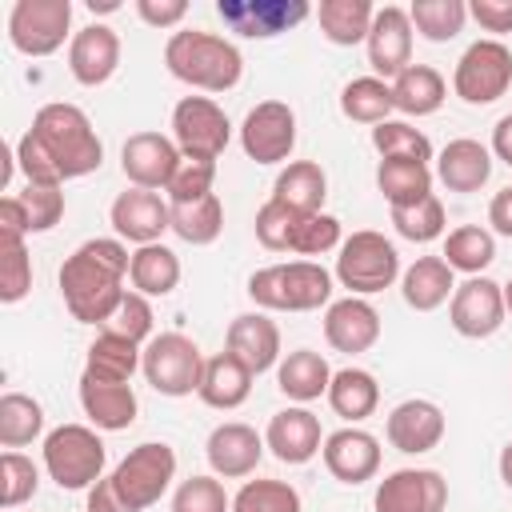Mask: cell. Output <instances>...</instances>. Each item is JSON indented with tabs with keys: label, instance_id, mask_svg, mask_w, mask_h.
Instances as JSON below:
<instances>
[{
	"label": "cell",
	"instance_id": "cell-1",
	"mask_svg": "<svg viewBox=\"0 0 512 512\" xmlns=\"http://www.w3.org/2000/svg\"><path fill=\"white\" fill-rule=\"evenodd\" d=\"M16 164L28 184L60 188L64 180L96 172L104 164V144L76 104L52 100L32 116V128L20 136Z\"/></svg>",
	"mask_w": 512,
	"mask_h": 512
},
{
	"label": "cell",
	"instance_id": "cell-2",
	"mask_svg": "<svg viewBox=\"0 0 512 512\" xmlns=\"http://www.w3.org/2000/svg\"><path fill=\"white\" fill-rule=\"evenodd\" d=\"M128 268H132V256L120 240H108V236L84 240L60 264V296H64V308L72 312V320L104 324L128 296L124 292Z\"/></svg>",
	"mask_w": 512,
	"mask_h": 512
},
{
	"label": "cell",
	"instance_id": "cell-3",
	"mask_svg": "<svg viewBox=\"0 0 512 512\" xmlns=\"http://www.w3.org/2000/svg\"><path fill=\"white\" fill-rule=\"evenodd\" d=\"M164 64L176 80H184L188 88H200V92H228L244 76L240 48L228 36L200 32V28L172 32L164 44Z\"/></svg>",
	"mask_w": 512,
	"mask_h": 512
},
{
	"label": "cell",
	"instance_id": "cell-4",
	"mask_svg": "<svg viewBox=\"0 0 512 512\" xmlns=\"http://www.w3.org/2000/svg\"><path fill=\"white\" fill-rule=\"evenodd\" d=\"M248 296L268 312H312L332 296V272L316 260L268 264L248 276Z\"/></svg>",
	"mask_w": 512,
	"mask_h": 512
},
{
	"label": "cell",
	"instance_id": "cell-5",
	"mask_svg": "<svg viewBox=\"0 0 512 512\" xmlns=\"http://www.w3.org/2000/svg\"><path fill=\"white\" fill-rule=\"evenodd\" d=\"M104 460V440L84 424H60L44 436V468L68 492L92 488L104 476Z\"/></svg>",
	"mask_w": 512,
	"mask_h": 512
},
{
	"label": "cell",
	"instance_id": "cell-6",
	"mask_svg": "<svg viewBox=\"0 0 512 512\" xmlns=\"http://www.w3.org/2000/svg\"><path fill=\"white\" fill-rule=\"evenodd\" d=\"M400 276V252L384 232H352L340 244L336 256V280L352 292V296H372L392 288V280Z\"/></svg>",
	"mask_w": 512,
	"mask_h": 512
},
{
	"label": "cell",
	"instance_id": "cell-7",
	"mask_svg": "<svg viewBox=\"0 0 512 512\" xmlns=\"http://www.w3.org/2000/svg\"><path fill=\"white\" fill-rule=\"evenodd\" d=\"M204 352L196 348L192 336L184 332H160L144 344V356H140V372L144 380L160 392V396H188L200 388V376H204Z\"/></svg>",
	"mask_w": 512,
	"mask_h": 512
},
{
	"label": "cell",
	"instance_id": "cell-8",
	"mask_svg": "<svg viewBox=\"0 0 512 512\" xmlns=\"http://www.w3.org/2000/svg\"><path fill=\"white\" fill-rule=\"evenodd\" d=\"M172 480H176V452H172L168 444H156V440L136 444V448L112 468V484H116V492L124 496V504H128L132 512L152 508V504L168 492Z\"/></svg>",
	"mask_w": 512,
	"mask_h": 512
},
{
	"label": "cell",
	"instance_id": "cell-9",
	"mask_svg": "<svg viewBox=\"0 0 512 512\" xmlns=\"http://www.w3.org/2000/svg\"><path fill=\"white\" fill-rule=\"evenodd\" d=\"M512 84V52L508 44L500 40H476L464 48V56L456 60V72H452V92L480 108V104H492L508 92Z\"/></svg>",
	"mask_w": 512,
	"mask_h": 512
},
{
	"label": "cell",
	"instance_id": "cell-10",
	"mask_svg": "<svg viewBox=\"0 0 512 512\" xmlns=\"http://www.w3.org/2000/svg\"><path fill=\"white\" fill-rule=\"evenodd\" d=\"M72 28L68 0H16L8 12V40L24 56H52Z\"/></svg>",
	"mask_w": 512,
	"mask_h": 512
},
{
	"label": "cell",
	"instance_id": "cell-11",
	"mask_svg": "<svg viewBox=\"0 0 512 512\" xmlns=\"http://www.w3.org/2000/svg\"><path fill=\"white\" fill-rule=\"evenodd\" d=\"M172 140H176L180 156L216 160L232 140V124H228V116H224V108L216 100L184 96L172 108Z\"/></svg>",
	"mask_w": 512,
	"mask_h": 512
},
{
	"label": "cell",
	"instance_id": "cell-12",
	"mask_svg": "<svg viewBox=\"0 0 512 512\" xmlns=\"http://www.w3.org/2000/svg\"><path fill=\"white\" fill-rule=\"evenodd\" d=\"M240 148L256 164H280L296 148V112L284 100H260L240 124Z\"/></svg>",
	"mask_w": 512,
	"mask_h": 512
},
{
	"label": "cell",
	"instance_id": "cell-13",
	"mask_svg": "<svg viewBox=\"0 0 512 512\" xmlns=\"http://www.w3.org/2000/svg\"><path fill=\"white\" fill-rule=\"evenodd\" d=\"M504 284L488 280V276H468L464 284H456L452 304H448V320L460 336L468 340H484L504 324Z\"/></svg>",
	"mask_w": 512,
	"mask_h": 512
},
{
	"label": "cell",
	"instance_id": "cell-14",
	"mask_svg": "<svg viewBox=\"0 0 512 512\" xmlns=\"http://www.w3.org/2000/svg\"><path fill=\"white\" fill-rule=\"evenodd\" d=\"M216 12L232 32H240L248 40L280 36L312 16V8L304 0H220Z\"/></svg>",
	"mask_w": 512,
	"mask_h": 512
},
{
	"label": "cell",
	"instance_id": "cell-15",
	"mask_svg": "<svg viewBox=\"0 0 512 512\" xmlns=\"http://www.w3.org/2000/svg\"><path fill=\"white\" fill-rule=\"evenodd\" d=\"M448 480L436 468H396L376 488V512H444Z\"/></svg>",
	"mask_w": 512,
	"mask_h": 512
},
{
	"label": "cell",
	"instance_id": "cell-16",
	"mask_svg": "<svg viewBox=\"0 0 512 512\" xmlns=\"http://www.w3.org/2000/svg\"><path fill=\"white\" fill-rule=\"evenodd\" d=\"M108 220L120 240H132L144 248V244H160V236L172 228V204H164L148 188H128L112 200Z\"/></svg>",
	"mask_w": 512,
	"mask_h": 512
},
{
	"label": "cell",
	"instance_id": "cell-17",
	"mask_svg": "<svg viewBox=\"0 0 512 512\" xmlns=\"http://www.w3.org/2000/svg\"><path fill=\"white\" fill-rule=\"evenodd\" d=\"M176 164H180V148L160 132H132L120 148V168L132 180V188H148V192L168 188Z\"/></svg>",
	"mask_w": 512,
	"mask_h": 512
},
{
	"label": "cell",
	"instance_id": "cell-18",
	"mask_svg": "<svg viewBox=\"0 0 512 512\" xmlns=\"http://www.w3.org/2000/svg\"><path fill=\"white\" fill-rule=\"evenodd\" d=\"M368 64L380 80H396L412 64V20L404 8L384 4L376 8L372 32H368Z\"/></svg>",
	"mask_w": 512,
	"mask_h": 512
},
{
	"label": "cell",
	"instance_id": "cell-19",
	"mask_svg": "<svg viewBox=\"0 0 512 512\" xmlns=\"http://www.w3.org/2000/svg\"><path fill=\"white\" fill-rule=\"evenodd\" d=\"M264 436L252 428V424H240V420H228V424H216L208 444H204V456L212 464L216 476L224 480H240V476H252L260 456H264Z\"/></svg>",
	"mask_w": 512,
	"mask_h": 512
},
{
	"label": "cell",
	"instance_id": "cell-20",
	"mask_svg": "<svg viewBox=\"0 0 512 512\" xmlns=\"http://www.w3.org/2000/svg\"><path fill=\"white\" fill-rule=\"evenodd\" d=\"M324 468L340 480V484H364L380 472V440L364 428H340L332 436H324Z\"/></svg>",
	"mask_w": 512,
	"mask_h": 512
},
{
	"label": "cell",
	"instance_id": "cell-21",
	"mask_svg": "<svg viewBox=\"0 0 512 512\" xmlns=\"http://www.w3.org/2000/svg\"><path fill=\"white\" fill-rule=\"evenodd\" d=\"M120 64V36L116 28L108 24H88L80 32H72V44H68V72L76 84L84 88H96L104 80H112Z\"/></svg>",
	"mask_w": 512,
	"mask_h": 512
},
{
	"label": "cell",
	"instance_id": "cell-22",
	"mask_svg": "<svg viewBox=\"0 0 512 512\" xmlns=\"http://www.w3.org/2000/svg\"><path fill=\"white\" fill-rule=\"evenodd\" d=\"M324 340L336 352H348V356L368 352L380 340V312L364 296L332 300L328 312H324Z\"/></svg>",
	"mask_w": 512,
	"mask_h": 512
},
{
	"label": "cell",
	"instance_id": "cell-23",
	"mask_svg": "<svg viewBox=\"0 0 512 512\" xmlns=\"http://www.w3.org/2000/svg\"><path fill=\"white\" fill-rule=\"evenodd\" d=\"M388 444L396 452H408V456H420V452H432L440 440H444V412L440 404L432 400H404L388 412Z\"/></svg>",
	"mask_w": 512,
	"mask_h": 512
},
{
	"label": "cell",
	"instance_id": "cell-24",
	"mask_svg": "<svg viewBox=\"0 0 512 512\" xmlns=\"http://www.w3.org/2000/svg\"><path fill=\"white\" fill-rule=\"evenodd\" d=\"M224 352H232L252 376L268 372L272 364H280V328L276 320H268L264 312H244L228 324L224 336Z\"/></svg>",
	"mask_w": 512,
	"mask_h": 512
},
{
	"label": "cell",
	"instance_id": "cell-25",
	"mask_svg": "<svg viewBox=\"0 0 512 512\" xmlns=\"http://www.w3.org/2000/svg\"><path fill=\"white\" fill-rule=\"evenodd\" d=\"M264 444L272 448V456L280 464H308L320 448H324V436H320V420L308 412V408H284L268 420V432H264Z\"/></svg>",
	"mask_w": 512,
	"mask_h": 512
},
{
	"label": "cell",
	"instance_id": "cell-26",
	"mask_svg": "<svg viewBox=\"0 0 512 512\" xmlns=\"http://www.w3.org/2000/svg\"><path fill=\"white\" fill-rule=\"evenodd\" d=\"M488 176H492V152L472 136L448 140L444 152L436 156V180L448 192H480Z\"/></svg>",
	"mask_w": 512,
	"mask_h": 512
},
{
	"label": "cell",
	"instance_id": "cell-27",
	"mask_svg": "<svg viewBox=\"0 0 512 512\" xmlns=\"http://www.w3.org/2000/svg\"><path fill=\"white\" fill-rule=\"evenodd\" d=\"M80 408L104 432L132 428V420L140 412L132 384H108V380H92V376H80Z\"/></svg>",
	"mask_w": 512,
	"mask_h": 512
},
{
	"label": "cell",
	"instance_id": "cell-28",
	"mask_svg": "<svg viewBox=\"0 0 512 512\" xmlns=\"http://www.w3.org/2000/svg\"><path fill=\"white\" fill-rule=\"evenodd\" d=\"M276 384L288 400L296 404H308V400H320L328 396V384H332V368L320 352L312 348H296L288 352L280 364H276Z\"/></svg>",
	"mask_w": 512,
	"mask_h": 512
},
{
	"label": "cell",
	"instance_id": "cell-29",
	"mask_svg": "<svg viewBox=\"0 0 512 512\" xmlns=\"http://www.w3.org/2000/svg\"><path fill=\"white\" fill-rule=\"evenodd\" d=\"M252 392V372L232 356V352H220L204 364V376H200V388L196 396L208 404V408H220V412H232L248 400Z\"/></svg>",
	"mask_w": 512,
	"mask_h": 512
},
{
	"label": "cell",
	"instance_id": "cell-30",
	"mask_svg": "<svg viewBox=\"0 0 512 512\" xmlns=\"http://www.w3.org/2000/svg\"><path fill=\"white\" fill-rule=\"evenodd\" d=\"M400 292H404V304H408V308H416V312H436V308L456 292V280H452V268L444 264V256H420L416 264L404 268Z\"/></svg>",
	"mask_w": 512,
	"mask_h": 512
},
{
	"label": "cell",
	"instance_id": "cell-31",
	"mask_svg": "<svg viewBox=\"0 0 512 512\" xmlns=\"http://www.w3.org/2000/svg\"><path fill=\"white\" fill-rule=\"evenodd\" d=\"M324 196H328V176L316 160H292L272 184V200H280L300 216H316Z\"/></svg>",
	"mask_w": 512,
	"mask_h": 512
},
{
	"label": "cell",
	"instance_id": "cell-32",
	"mask_svg": "<svg viewBox=\"0 0 512 512\" xmlns=\"http://www.w3.org/2000/svg\"><path fill=\"white\" fill-rule=\"evenodd\" d=\"M448 88L444 76L432 64H408L396 80H392V104L404 116H432L444 104Z\"/></svg>",
	"mask_w": 512,
	"mask_h": 512
},
{
	"label": "cell",
	"instance_id": "cell-33",
	"mask_svg": "<svg viewBox=\"0 0 512 512\" xmlns=\"http://www.w3.org/2000/svg\"><path fill=\"white\" fill-rule=\"evenodd\" d=\"M144 348L116 336V332H100L88 344V360H84V376L92 380H108V384H132V372L140 368Z\"/></svg>",
	"mask_w": 512,
	"mask_h": 512
},
{
	"label": "cell",
	"instance_id": "cell-34",
	"mask_svg": "<svg viewBox=\"0 0 512 512\" xmlns=\"http://www.w3.org/2000/svg\"><path fill=\"white\" fill-rule=\"evenodd\" d=\"M328 404H332L336 416L360 424V420H368V416L376 412V404H380V384H376V376L364 372V368H340V372H332Z\"/></svg>",
	"mask_w": 512,
	"mask_h": 512
},
{
	"label": "cell",
	"instance_id": "cell-35",
	"mask_svg": "<svg viewBox=\"0 0 512 512\" xmlns=\"http://www.w3.org/2000/svg\"><path fill=\"white\" fill-rule=\"evenodd\" d=\"M316 20H320L324 40H332L340 48H352V44L368 40L376 8H372V0H324L316 8Z\"/></svg>",
	"mask_w": 512,
	"mask_h": 512
},
{
	"label": "cell",
	"instance_id": "cell-36",
	"mask_svg": "<svg viewBox=\"0 0 512 512\" xmlns=\"http://www.w3.org/2000/svg\"><path fill=\"white\" fill-rule=\"evenodd\" d=\"M376 188L392 208L420 204L432 196V168L420 160H380L376 164Z\"/></svg>",
	"mask_w": 512,
	"mask_h": 512
},
{
	"label": "cell",
	"instance_id": "cell-37",
	"mask_svg": "<svg viewBox=\"0 0 512 512\" xmlns=\"http://www.w3.org/2000/svg\"><path fill=\"white\" fill-rule=\"evenodd\" d=\"M128 280L140 296H168L180 284V256L168 244H144L132 252Z\"/></svg>",
	"mask_w": 512,
	"mask_h": 512
},
{
	"label": "cell",
	"instance_id": "cell-38",
	"mask_svg": "<svg viewBox=\"0 0 512 512\" xmlns=\"http://www.w3.org/2000/svg\"><path fill=\"white\" fill-rule=\"evenodd\" d=\"M392 108H396L392 104V84L380 80V76H356L340 92V112L348 120H356V124H372L376 128V124L388 120Z\"/></svg>",
	"mask_w": 512,
	"mask_h": 512
},
{
	"label": "cell",
	"instance_id": "cell-39",
	"mask_svg": "<svg viewBox=\"0 0 512 512\" xmlns=\"http://www.w3.org/2000/svg\"><path fill=\"white\" fill-rule=\"evenodd\" d=\"M172 232L184 240V244H212L220 232H224V204L216 192L200 196V200H188V204H172Z\"/></svg>",
	"mask_w": 512,
	"mask_h": 512
},
{
	"label": "cell",
	"instance_id": "cell-40",
	"mask_svg": "<svg viewBox=\"0 0 512 512\" xmlns=\"http://www.w3.org/2000/svg\"><path fill=\"white\" fill-rule=\"evenodd\" d=\"M492 260H496V240H492L488 228L464 224V228H452V232L444 236V264H448L452 272L480 276Z\"/></svg>",
	"mask_w": 512,
	"mask_h": 512
},
{
	"label": "cell",
	"instance_id": "cell-41",
	"mask_svg": "<svg viewBox=\"0 0 512 512\" xmlns=\"http://www.w3.org/2000/svg\"><path fill=\"white\" fill-rule=\"evenodd\" d=\"M44 432V408L40 400L24 392H4L0 396V444L4 448H24Z\"/></svg>",
	"mask_w": 512,
	"mask_h": 512
},
{
	"label": "cell",
	"instance_id": "cell-42",
	"mask_svg": "<svg viewBox=\"0 0 512 512\" xmlns=\"http://www.w3.org/2000/svg\"><path fill=\"white\" fill-rule=\"evenodd\" d=\"M408 20L412 28L432 40V44H444L452 36L464 32V20H468V4L464 0H416L408 8Z\"/></svg>",
	"mask_w": 512,
	"mask_h": 512
},
{
	"label": "cell",
	"instance_id": "cell-43",
	"mask_svg": "<svg viewBox=\"0 0 512 512\" xmlns=\"http://www.w3.org/2000/svg\"><path fill=\"white\" fill-rule=\"evenodd\" d=\"M372 148L380 152V160H432V144L420 128H412L408 120H384L372 128Z\"/></svg>",
	"mask_w": 512,
	"mask_h": 512
},
{
	"label": "cell",
	"instance_id": "cell-44",
	"mask_svg": "<svg viewBox=\"0 0 512 512\" xmlns=\"http://www.w3.org/2000/svg\"><path fill=\"white\" fill-rule=\"evenodd\" d=\"M232 512H304V504L288 480H248L232 496Z\"/></svg>",
	"mask_w": 512,
	"mask_h": 512
},
{
	"label": "cell",
	"instance_id": "cell-45",
	"mask_svg": "<svg viewBox=\"0 0 512 512\" xmlns=\"http://www.w3.org/2000/svg\"><path fill=\"white\" fill-rule=\"evenodd\" d=\"M392 228L412 244H428L444 232V204L436 196H424L420 204L392 208Z\"/></svg>",
	"mask_w": 512,
	"mask_h": 512
},
{
	"label": "cell",
	"instance_id": "cell-46",
	"mask_svg": "<svg viewBox=\"0 0 512 512\" xmlns=\"http://www.w3.org/2000/svg\"><path fill=\"white\" fill-rule=\"evenodd\" d=\"M0 252H4V264H0V300L4 304H16L32 288V256L24 248V236H0Z\"/></svg>",
	"mask_w": 512,
	"mask_h": 512
},
{
	"label": "cell",
	"instance_id": "cell-47",
	"mask_svg": "<svg viewBox=\"0 0 512 512\" xmlns=\"http://www.w3.org/2000/svg\"><path fill=\"white\" fill-rule=\"evenodd\" d=\"M36 488H40V468L20 452H4L0 456V504L12 512L24 500H32Z\"/></svg>",
	"mask_w": 512,
	"mask_h": 512
},
{
	"label": "cell",
	"instance_id": "cell-48",
	"mask_svg": "<svg viewBox=\"0 0 512 512\" xmlns=\"http://www.w3.org/2000/svg\"><path fill=\"white\" fill-rule=\"evenodd\" d=\"M300 212L284 208L280 200H268L260 212H256V240L268 248V252H292V240H296V228H300Z\"/></svg>",
	"mask_w": 512,
	"mask_h": 512
},
{
	"label": "cell",
	"instance_id": "cell-49",
	"mask_svg": "<svg viewBox=\"0 0 512 512\" xmlns=\"http://www.w3.org/2000/svg\"><path fill=\"white\" fill-rule=\"evenodd\" d=\"M212 180H216V160H196V156H180L172 180H168V200L172 204H188V200H200L212 192Z\"/></svg>",
	"mask_w": 512,
	"mask_h": 512
},
{
	"label": "cell",
	"instance_id": "cell-50",
	"mask_svg": "<svg viewBox=\"0 0 512 512\" xmlns=\"http://www.w3.org/2000/svg\"><path fill=\"white\" fill-rule=\"evenodd\" d=\"M172 512H232V500L216 476H188L172 496Z\"/></svg>",
	"mask_w": 512,
	"mask_h": 512
},
{
	"label": "cell",
	"instance_id": "cell-51",
	"mask_svg": "<svg viewBox=\"0 0 512 512\" xmlns=\"http://www.w3.org/2000/svg\"><path fill=\"white\" fill-rule=\"evenodd\" d=\"M100 328H104V332H116V336H124V340H132V344L152 340V304H148V296L128 292V296L120 300V308H116Z\"/></svg>",
	"mask_w": 512,
	"mask_h": 512
},
{
	"label": "cell",
	"instance_id": "cell-52",
	"mask_svg": "<svg viewBox=\"0 0 512 512\" xmlns=\"http://www.w3.org/2000/svg\"><path fill=\"white\" fill-rule=\"evenodd\" d=\"M20 204H24V216H28V236L32 232H48L60 224L64 216V192L60 188H48V184H28L24 192H16Z\"/></svg>",
	"mask_w": 512,
	"mask_h": 512
},
{
	"label": "cell",
	"instance_id": "cell-53",
	"mask_svg": "<svg viewBox=\"0 0 512 512\" xmlns=\"http://www.w3.org/2000/svg\"><path fill=\"white\" fill-rule=\"evenodd\" d=\"M340 220L328 216V212H316V216H304L300 228H296V240H292V252L296 256H324L332 248H340Z\"/></svg>",
	"mask_w": 512,
	"mask_h": 512
},
{
	"label": "cell",
	"instance_id": "cell-54",
	"mask_svg": "<svg viewBox=\"0 0 512 512\" xmlns=\"http://www.w3.org/2000/svg\"><path fill=\"white\" fill-rule=\"evenodd\" d=\"M136 16L152 28H176L188 16L184 0H136Z\"/></svg>",
	"mask_w": 512,
	"mask_h": 512
},
{
	"label": "cell",
	"instance_id": "cell-55",
	"mask_svg": "<svg viewBox=\"0 0 512 512\" xmlns=\"http://www.w3.org/2000/svg\"><path fill=\"white\" fill-rule=\"evenodd\" d=\"M468 16L484 32H512V0H472Z\"/></svg>",
	"mask_w": 512,
	"mask_h": 512
},
{
	"label": "cell",
	"instance_id": "cell-56",
	"mask_svg": "<svg viewBox=\"0 0 512 512\" xmlns=\"http://www.w3.org/2000/svg\"><path fill=\"white\" fill-rule=\"evenodd\" d=\"M88 512H132V508H128L124 496L116 492L112 476H100V480L88 488Z\"/></svg>",
	"mask_w": 512,
	"mask_h": 512
},
{
	"label": "cell",
	"instance_id": "cell-57",
	"mask_svg": "<svg viewBox=\"0 0 512 512\" xmlns=\"http://www.w3.org/2000/svg\"><path fill=\"white\" fill-rule=\"evenodd\" d=\"M0 236H28V216L16 192L0 200Z\"/></svg>",
	"mask_w": 512,
	"mask_h": 512
},
{
	"label": "cell",
	"instance_id": "cell-58",
	"mask_svg": "<svg viewBox=\"0 0 512 512\" xmlns=\"http://www.w3.org/2000/svg\"><path fill=\"white\" fill-rule=\"evenodd\" d=\"M488 224H492L500 236H512V184L492 196V204H488Z\"/></svg>",
	"mask_w": 512,
	"mask_h": 512
},
{
	"label": "cell",
	"instance_id": "cell-59",
	"mask_svg": "<svg viewBox=\"0 0 512 512\" xmlns=\"http://www.w3.org/2000/svg\"><path fill=\"white\" fill-rule=\"evenodd\" d=\"M492 152H496V160L512 164V112L500 116L496 128H492Z\"/></svg>",
	"mask_w": 512,
	"mask_h": 512
},
{
	"label": "cell",
	"instance_id": "cell-60",
	"mask_svg": "<svg viewBox=\"0 0 512 512\" xmlns=\"http://www.w3.org/2000/svg\"><path fill=\"white\" fill-rule=\"evenodd\" d=\"M500 480L512 488V440L504 444V452H500Z\"/></svg>",
	"mask_w": 512,
	"mask_h": 512
},
{
	"label": "cell",
	"instance_id": "cell-61",
	"mask_svg": "<svg viewBox=\"0 0 512 512\" xmlns=\"http://www.w3.org/2000/svg\"><path fill=\"white\" fill-rule=\"evenodd\" d=\"M88 8H92V12H112L116 0H88Z\"/></svg>",
	"mask_w": 512,
	"mask_h": 512
},
{
	"label": "cell",
	"instance_id": "cell-62",
	"mask_svg": "<svg viewBox=\"0 0 512 512\" xmlns=\"http://www.w3.org/2000/svg\"><path fill=\"white\" fill-rule=\"evenodd\" d=\"M504 308H508V312H512V280H508V284H504Z\"/></svg>",
	"mask_w": 512,
	"mask_h": 512
}]
</instances>
